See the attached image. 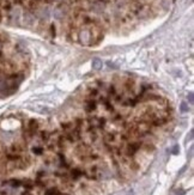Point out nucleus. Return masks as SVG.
I'll use <instances>...</instances> for the list:
<instances>
[{
	"instance_id": "f257e3e1",
	"label": "nucleus",
	"mask_w": 194,
	"mask_h": 195,
	"mask_svg": "<svg viewBox=\"0 0 194 195\" xmlns=\"http://www.w3.org/2000/svg\"><path fill=\"white\" fill-rule=\"evenodd\" d=\"M92 68L94 69H101L102 68V61L100 59H94L92 60Z\"/></svg>"
},
{
	"instance_id": "f03ea898",
	"label": "nucleus",
	"mask_w": 194,
	"mask_h": 195,
	"mask_svg": "<svg viewBox=\"0 0 194 195\" xmlns=\"http://www.w3.org/2000/svg\"><path fill=\"white\" fill-rule=\"evenodd\" d=\"M32 22H34L32 16H31L30 13H25V14H24V23H25L26 25H30V24H32Z\"/></svg>"
},
{
	"instance_id": "7ed1b4c3",
	"label": "nucleus",
	"mask_w": 194,
	"mask_h": 195,
	"mask_svg": "<svg viewBox=\"0 0 194 195\" xmlns=\"http://www.w3.org/2000/svg\"><path fill=\"white\" fill-rule=\"evenodd\" d=\"M180 110H181L182 113H187V111H189V107H188V104H187L186 102H182V103H181V105H180Z\"/></svg>"
},
{
	"instance_id": "20e7f679",
	"label": "nucleus",
	"mask_w": 194,
	"mask_h": 195,
	"mask_svg": "<svg viewBox=\"0 0 194 195\" xmlns=\"http://www.w3.org/2000/svg\"><path fill=\"white\" fill-rule=\"evenodd\" d=\"M188 99H189V103H193V94L192 92L188 94Z\"/></svg>"
}]
</instances>
